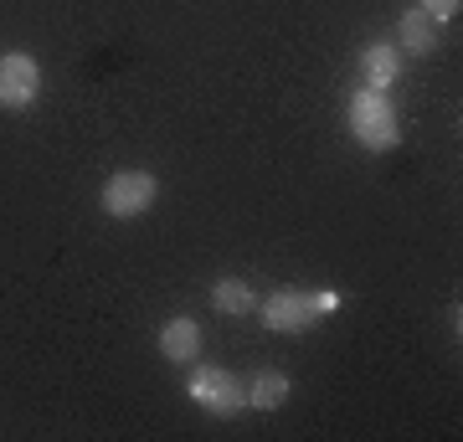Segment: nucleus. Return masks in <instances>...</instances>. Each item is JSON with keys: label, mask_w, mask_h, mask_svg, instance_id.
<instances>
[{"label": "nucleus", "mask_w": 463, "mask_h": 442, "mask_svg": "<svg viewBox=\"0 0 463 442\" xmlns=\"http://www.w3.org/2000/svg\"><path fill=\"white\" fill-rule=\"evenodd\" d=\"M397 47H407L412 57H428V52H438V21L428 16V11H407V16L397 21Z\"/></svg>", "instance_id": "nucleus-7"}, {"label": "nucleus", "mask_w": 463, "mask_h": 442, "mask_svg": "<svg viewBox=\"0 0 463 442\" xmlns=\"http://www.w3.org/2000/svg\"><path fill=\"white\" fill-rule=\"evenodd\" d=\"M160 355H165L170 365H196V355H201V324L191 319V314L165 319V329H160Z\"/></svg>", "instance_id": "nucleus-6"}, {"label": "nucleus", "mask_w": 463, "mask_h": 442, "mask_svg": "<svg viewBox=\"0 0 463 442\" xmlns=\"http://www.w3.org/2000/svg\"><path fill=\"white\" fill-rule=\"evenodd\" d=\"M288 396H294V381L283 376V371H258V381L248 386V407L252 411H279Z\"/></svg>", "instance_id": "nucleus-10"}, {"label": "nucleus", "mask_w": 463, "mask_h": 442, "mask_svg": "<svg viewBox=\"0 0 463 442\" xmlns=\"http://www.w3.org/2000/svg\"><path fill=\"white\" fill-rule=\"evenodd\" d=\"M417 11H428V16L443 26V21H453L463 11V0H417Z\"/></svg>", "instance_id": "nucleus-11"}, {"label": "nucleus", "mask_w": 463, "mask_h": 442, "mask_svg": "<svg viewBox=\"0 0 463 442\" xmlns=\"http://www.w3.org/2000/svg\"><path fill=\"white\" fill-rule=\"evenodd\" d=\"M361 72H365V88H392L402 72V52L392 42H371L361 52Z\"/></svg>", "instance_id": "nucleus-8"}, {"label": "nucleus", "mask_w": 463, "mask_h": 442, "mask_svg": "<svg viewBox=\"0 0 463 442\" xmlns=\"http://www.w3.org/2000/svg\"><path fill=\"white\" fill-rule=\"evenodd\" d=\"M155 201H160V181H155L149 170H118V175L103 181V212L114 216V221L145 216Z\"/></svg>", "instance_id": "nucleus-4"}, {"label": "nucleus", "mask_w": 463, "mask_h": 442, "mask_svg": "<svg viewBox=\"0 0 463 442\" xmlns=\"http://www.w3.org/2000/svg\"><path fill=\"white\" fill-rule=\"evenodd\" d=\"M340 309V294L335 288H273V294L258 304V314H263V324L273 329V334H304V329H315L325 314Z\"/></svg>", "instance_id": "nucleus-1"}, {"label": "nucleus", "mask_w": 463, "mask_h": 442, "mask_svg": "<svg viewBox=\"0 0 463 442\" xmlns=\"http://www.w3.org/2000/svg\"><path fill=\"white\" fill-rule=\"evenodd\" d=\"M212 309L227 314V319H242V314L258 309V294H252L242 278H216L212 283Z\"/></svg>", "instance_id": "nucleus-9"}, {"label": "nucleus", "mask_w": 463, "mask_h": 442, "mask_svg": "<svg viewBox=\"0 0 463 442\" xmlns=\"http://www.w3.org/2000/svg\"><path fill=\"white\" fill-rule=\"evenodd\" d=\"M42 99V62L32 52H0V108L21 114Z\"/></svg>", "instance_id": "nucleus-5"}, {"label": "nucleus", "mask_w": 463, "mask_h": 442, "mask_svg": "<svg viewBox=\"0 0 463 442\" xmlns=\"http://www.w3.org/2000/svg\"><path fill=\"white\" fill-rule=\"evenodd\" d=\"M185 396L201 411H212V417H237V411L248 407V386L232 376V371H216V365H196L185 376Z\"/></svg>", "instance_id": "nucleus-3"}, {"label": "nucleus", "mask_w": 463, "mask_h": 442, "mask_svg": "<svg viewBox=\"0 0 463 442\" xmlns=\"http://www.w3.org/2000/svg\"><path fill=\"white\" fill-rule=\"evenodd\" d=\"M350 134H355V145L371 149V155L397 149L402 124H397L392 99H386V88H355V93H350Z\"/></svg>", "instance_id": "nucleus-2"}]
</instances>
